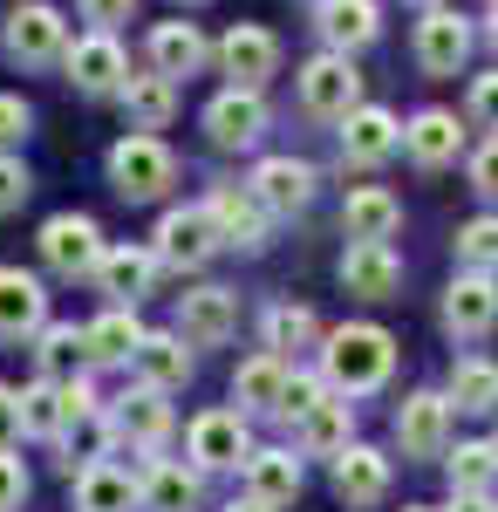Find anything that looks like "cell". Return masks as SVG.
Wrapping results in <instances>:
<instances>
[{
	"label": "cell",
	"instance_id": "19",
	"mask_svg": "<svg viewBox=\"0 0 498 512\" xmlns=\"http://www.w3.org/2000/svg\"><path fill=\"white\" fill-rule=\"evenodd\" d=\"M498 321V280L492 274H458L444 294V328L451 335H485Z\"/></svg>",
	"mask_w": 498,
	"mask_h": 512
},
{
	"label": "cell",
	"instance_id": "9",
	"mask_svg": "<svg viewBox=\"0 0 498 512\" xmlns=\"http://www.w3.org/2000/svg\"><path fill=\"white\" fill-rule=\"evenodd\" d=\"M219 62H226L232 89H260L273 76V62H280V41L260 28V21H232L226 41H219Z\"/></svg>",
	"mask_w": 498,
	"mask_h": 512
},
{
	"label": "cell",
	"instance_id": "43",
	"mask_svg": "<svg viewBox=\"0 0 498 512\" xmlns=\"http://www.w3.org/2000/svg\"><path fill=\"white\" fill-rule=\"evenodd\" d=\"M21 499H28V472H21V458L0 451V512H21Z\"/></svg>",
	"mask_w": 498,
	"mask_h": 512
},
{
	"label": "cell",
	"instance_id": "1",
	"mask_svg": "<svg viewBox=\"0 0 498 512\" xmlns=\"http://www.w3.org/2000/svg\"><path fill=\"white\" fill-rule=\"evenodd\" d=\"M321 369H328V383L348 396H369L389 383V369H396V342H389L376 321H348L328 335V349H321Z\"/></svg>",
	"mask_w": 498,
	"mask_h": 512
},
{
	"label": "cell",
	"instance_id": "3",
	"mask_svg": "<svg viewBox=\"0 0 498 512\" xmlns=\"http://www.w3.org/2000/svg\"><path fill=\"white\" fill-rule=\"evenodd\" d=\"M69 48V21H62V7H48V0H21L14 14H7V55L14 62H55Z\"/></svg>",
	"mask_w": 498,
	"mask_h": 512
},
{
	"label": "cell",
	"instance_id": "32",
	"mask_svg": "<svg viewBox=\"0 0 498 512\" xmlns=\"http://www.w3.org/2000/svg\"><path fill=\"white\" fill-rule=\"evenodd\" d=\"M116 437H130V444H157V437L171 431V410H164V390H137L116 403Z\"/></svg>",
	"mask_w": 498,
	"mask_h": 512
},
{
	"label": "cell",
	"instance_id": "20",
	"mask_svg": "<svg viewBox=\"0 0 498 512\" xmlns=\"http://www.w3.org/2000/svg\"><path fill=\"white\" fill-rule=\"evenodd\" d=\"M96 280H103V294H110L116 308H137L157 280V253H144V246H110L96 260Z\"/></svg>",
	"mask_w": 498,
	"mask_h": 512
},
{
	"label": "cell",
	"instance_id": "49",
	"mask_svg": "<svg viewBox=\"0 0 498 512\" xmlns=\"http://www.w3.org/2000/svg\"><path fill=\"white\" fill-rule=\"evenodd\" d=\"M14 437H21V396H14L7 383H0V451H7Z\"/></svg>",
	"mask_w": 498,
	"mask_h": 512
},
{
	"label": "cell",
	"instance_id": "55",
	"mask_svg": "<svg viewBox=\"0 0 498 512\" xmlns=\"http://www.w3.org/2000/svg\"><path fill=\"white\" fill-rule=\"evenodd\" d=\"M492 451H498V437H492Z\"/></svg>",
	"mask_w": 498,
	"mask_h": 512
},
{
	"label": "cell",
	"instance_id": "44",
	"mask_svg": "<svg viewBox=\"0 0 498 512\" xmlns=\"http://www.w3.org/2000/svg\"><path fill=\"white\" fill-rule=\"evenodd\" d=\"M314 403H321V383H314V376H287V396H280L273 417H301V410H314Z\"/></svg>",
	"mask_w": 498,
	"mask_h": 512
},
{
	"label": "cell",
	"instance_id": "54",
	"mask_svg": "<svg viewBox=\"0 0 498 512\" xmlns=\"http://www.w3.org/2000/svg\"><path fill=\"white\" fill-rule=\"evenodd\" d=\"M410 512H430V506H410Z\"/></svg>",
	"mask_w": 498,
	"mask_h": 512
},
{
	"label": "cell",
	"instance_id": "4",
	"mask_svg": "<svg viewBox=\"0 0 498 512\" xmlns=\"http://www.w3.org/2000/svg\"><path fill=\"white\" fill-rule=\"evenodd\" d=\"M62 69H69V82H76L82 96H110V89H123L130 82V62H123V48H116V35H82L76 48H62Z\"/></svg>",
	"mask_w": 498,
	"mask_h": 512
},
{
	"label": "cell",
	"instance_id": "40",
	"mask_svg": "<svg viewBox=\"0 0 498 512\" xmlns=\"http://www.w3.org/2000/svg\"><path fill=\"white\" fill-rule=\"evenodd\" d=\"M492 478H498L492 444H458V451H451V485H458V492H492Z\"/></svg>",
	"mask_w": 498,
	"mask_h": 512
},
{
	"label": "cell",
	"instance_id": "41",
	"mask_svg": "<svg viewBox=\"0 0 498 512\" xmlns=\"http://www.w3.org/2000/svg\"><path fill=\"white\" fill-rule=\"evenodd\" d=\"M307 342H314V315H307V308H287V301H280V308L267 315V349L280 355V349H307Z\"/></svg>",
	"mask_w": 498,
	"mask_h": 512
},
{
	"label": "cell",
	"instance_id": "22",
	"mask_svg": "<svg viewBox=\"0 0 498 512\" xmlns=\"http://www.w3.org/2000/svg\"><path fill=\"white\" fill-rule=\"evenodd\" d=\"M205 212H212L219 239H232V246H260V239H267V205L246 192V185H219Z\"/></svg>",
	"mask_w": 498,
	"mask_h": 512
},
{
	"label": "cell",
	"instance_id": "35",
	"mask_svg": "<svg viewBox=\"0 0 498 512\" xmlns=\"http://www.w3.org/2000/svg\"><path fill=\"white\" fill-rule=\"evenodd\" d=\"M62 424H69V383H35V390H21V431L62 437Z\"/></svg>",
	"mask_w": 498,
	"mask_h": 512
},
{
	"label": "cell",
	"instance_id": "53",
	"mask_svg": "<svg viewBox=\"0 0 498 512\" xmlns=\"http://www.w3.org/2000/svg\"><path fill=\"white\" fill-rule=\"evenodd\" d=\"M417 7H444V0H417Z\"/></svg>",
	"mask_w": 498,
	"mask_h": 512
},
{
	"label": "cell",
	"instance_id": "15",
	"mask_svg": "<svg viewBox=\"0 0 498 512\" xmlns=\"http://www.w3.org/2000/svg\"><path fill=\"white\" fill-rule=\"evenodd\" d=\"M396 144H403V123L389 117V110H376V103H355L342 117V158L348 164H383Z\"/></svg>",
	"mask_w": 498,
	"mask_h": 512
},
{
	"label": "cell",
	"instance_id": "11",
	"mask_svg": "<svg viewBox=\"0 0 498 512\" xmlns=\"http://www.w3.org/2000/svg\"><path fill=\"white\" fill-rule=\"evenodd\" d=\"M464 55H471V28H464V14H451V7H423L417 62L430 69V76H458Z\"/></svg>",
	"mask_w": 498,
	"mask_h": 512
},
{
	"label": "cell",
	"instance_id": "47",
	"mask_svg": "<svg viewBox=\"0 0 498 512\" xmlns=\"http://www.w3.org/2000/svg\"><path fill=\"white\" fill-rule=\"evenodd\" d=\"M471 185L485 198H498V137H485V151L471 158Z\"/></svg>",
	"mask_w": 498,
	"mask_h": 512
},
{
	"label": "cell",
	"instance_id": "45",
	"mask_svg": "<svg viewBox=\"0 0 498 512\" xmlns=\"http://www.w3.org/2000/svg\"><path fill=\"white\" fill-rule=\"evenodd\" d=\"M471 117L485 123V130H498V69L471 82Z\"/></svg>",
	"mask_w": 498,
	"mask_h": 512
},
{
	"label": "cell",
	"instance_id": "6",
	"mask_svg": "<svg viewBox=\"0 0 498 512\" xmlns=\"http://www.w3.org/2000/svg\"><path fill=\"white\" fill-rule=\"evenodd\" d=\"M219 246H226V239H219V226H212L205 205L164 212V226H157V260H171V267H205Z\"/></svg>",
	"mask_w": 498,
	"mask_h": 512
},
{
	"label": "cell",
	"instance_id": "17",
	"mask_svg": "<svg viewBox=\"0 0 498 512\" xmlns=\"http://www.w3.org/2000/svg\"><path fill=\"white\" fill-rule=\"evenodd\" d=\"M246 192L260 198L267 212H301L307 198H314V164H301V158H260Z\"/></svg>",
	"mask_w": 498,
	"mask_h": 512
},
{
	"label": "cell",
	"instance_id": "38",
	"mask_svg": "<svg viewBox=\"0 0 498 512\" xmlns=\"http://www.w3.org/2000/svg\"><path fill=\"white\" fill-rule=\"evenodd\" d=\"M62 437H69V465H96V458H103V451H110V437H116V424L110 417H103V410H96V403H89V410H82V417H69V424H62Z\"/></svg>",
	"mask_w": 498,
	"mask_h": 512
},
{
	"label": "cell",
	"instance_id": "23",
	"mask_svg": "<svg viewBox=\"0 0 498 512\" xmlns=\"http://www.w3.org/2000/svg\"><path fill=\"white\" fill-rule=\"evenodd\" d=\"M151 69L164 82L198 76V69H205V35H198L192 21H157L151 28Z\"/></svg>",
	"mask_w": 498,
	"mask_h": 512
},
{
	"label": "cell",
	"instance_id": "24",
	"mask_svg": "<svg viewBox=\"0 0 498 512\" xmlns=\"http://www.w3.org/2000/svg\"><path fill=\"white\" fill-rule=\"evenodd\" d=\"M403 151H410L423 171H437V164H458V151H464L458 117H451V110H423V117L403 130Z\"/></svg>",
	"mask_w": 498,
	"mask_h": 512
},
{
	"label": "cell",
	"instance_id": "48",
	"mask_svg": "<svg viewBox=\"0 0 498 512\" xmlns=\"http://www.w3.org/2000/svg\"><path fill=\"white\" fill-rule=\"evenodd\" d=\"M14 137H28V103L21 96H0V144H14Z\"/></svg>",
	"mask_w": 498,
	"mask_h": 512
},
{
	"label": "cell",
	"instance_id": "2",
	"mask_svg": "<svg viewBox=\"0 0 498 512\" xmlns=\"http://www.w3.org/2000/svg\"><path fill=\"white\" fill-rule=\"evenodd\" d=\"M110 185L123 198H157L164 192V185H171V151H164V137L130 130V137L110 151Z\"/></svg>",
	"mask_w": 498,
	"mask_h": 512
},
{
	"label": "cell",
	"instance_id": "31",
	"mask_svg": "<svg viewBox=\"0 0 498 512\" xmlns=\"http://www.w3.org/2000/svg\"><path fill=\"white\" fill-rule=\"evenodd\" d=\"M116 96H123L130 130H157V123H171V110H178V89H171L164 76H130Z\"/></svg>",
	"mask_w": 498,
	"mask_h": 512
},
{
	"label": "cell",
	"instance_id": "25",
	"mask_svg": "<svg viewBox=\"0 0 498 512\" xmlns=\"http://www.w3.org/2000/svg\"><path fill=\"white\" fill-rule=\"evenodd\" d=\"M301 492V458L294 451H246V499L287 506Z\"/></svg>",
	"mask_w": 498,
	"mask_h": 512
},
{
	"label": "cell",
	"instance_id": "14",
	"mask_svg": "<svg viewBox=\"0 0 498 512\" xmlns=\"http://www.w3.org/2000/svg\"><path fill=\"white\" fill-rule=\"evenodd\" d=\"M246 417L239 410H205L192 424V458H198V472H226V465H246Z\"/></svg>",
	"mask_w": 498,
	"mask_h": 512
},
{
	"label": "cell",
	"instance_id": "18",
	"mask_svg": "<svg viewBox=\"0 0 498 512\" xmlns=\"http://www.w3.org/2000/svg\"><path fill=\"white\" fill-rule=\"evenodd\" d=\"M232 321H239V301H232L226 287H192V294L178 301V335H185V342H198V349L226 342Z\"/></svg>",
	"mask_w": 498,
	"mask_h": 512
},
{
	"label": "cell",
	"instance_id": "29",
	"mask_svg": "<svg viewBox=\"0 0 498 512\" xmlns=\"http://www.w3.org/2000/svg\"><path fill=\"white\" fill-rule=\"evenodd\" d=\"M137 342H144V328H137L130 308H110V315H96L82 328V355H89V362H130Z\"/></svg>",
	"mask_w": 498,
	"mask_h": 512
},
{
	"label": "cell",
	"instance_id": "46",
	"mask_svg": "<svg viewBox=\"0 0 498 512\" xmlns=\"http://www.w3.org/2000/svg\"><path fill=\"white\" fill-rule=\"evenodd\" d=\"M137 14V0H82V21H96L103 35H110L116 21H130Z\"/></svg>",
	"mask_w": 498,
	"mask_h": 512
},
{
	"label": "cell",
	"instance_id": "13",
	"mask_svg": "<svg viewBox=\"0 0 498 512\" xmlns=\"http://www.w3.org/2000/svg\"><path fill=\"white\" fill-rule=\"evenodd\" d=\"M205 130H212L219 151H246V144L267 130V103H260V89H226V96H212V103H205Z\"/></svg>",
	"mask_w": 498,
	"mask_h": 512
},
{
	"label": "cell",
	"instance_id": "26",
	"mask_svg": "<svg viewBox=\"0 0 498 512\" xmlns=\"http://www.w3.org/2000/svg\"><path fill=\"white\" fill-rule=\"evenodd\" d=\"M130 362H137L144 390H178V383L192 376V349H185V335H144Z\"/></svg>",
	"mask_w": 498,
	"mask_h": 512
},
{
	"label": "cell",
	"instance_id": "36",
	"mask_svg": "<svg viewBox=\"0 0 498 512\" xmlns=\"http://www.w3.org/2000/svg\"><path fill=\"white\" fill-rule=\"evenodd\" d=\"M451 403L458 410H498V362H485V355H471V362H458L451 369Z\"/></svg>",
	"mask_w": 498,
	"mask_h": 512
},
{
	"label": "cell",
	"instance_id": "52",
	"mask_svg": "<svg viewBox=\"0 0 498 512\" xmlns=\"http://www.w3.org/2000/svg\"><path fill=\"white\" fill-rule=\"evenodd\" d=\"M485 35H492V41H498V0H492V21H485Z\"/></svg>",
	"mask_w": 498,
	"mask_h": 512
},
{
	"label": "cell",
	"instance_id": "5",
	"mask_svg": "<svg viewBox=\"0 0 498 512\" xmlns=\"http://www.w3.org/2000/svg\"><path fill=\"white\" fill-rule=\"evenodd\" d=\"M355 96H362V76H355V62L348 55H314L301 69V103L314 110V117H348L355 110Z\"/></svg>",
	"mask_w": 498,
	"mask_h": 512
},
{
	"label": "cell",
	"instance_id": "16",
	"mask_svg": "<svg viewBox=\"0 0 498 512\" xmlns=\"http://www.w3.org/2000/svg\"><path fill=\"white\" fill-rule=\"evenodd\" d=\"M48 328V294H41L35 274L21 267H0V335L21 342V335H41Z\"/></svg>",
	"mask_w": 498,
	"mask_h": 512
},
{
	"label": "cell",
	"instance_id": "50",
	"mask_svg": "<svg viewBox=\"0 0 498 512\" xmlns=\"http://www.w3.org/2000/svg\"><path fill=\"white\" fill-rule=\"evenodd\" d=\"M451 512H498V506L485 499V492H458V506H451Z\"/></svg>",
	"mask_w": 498,
	"mask_h": 512
},
{
	"label": "cell",
	"instance_id": "37",
	"mask_svg": "<svg viewBox=\"0 0 498 512\" xmlns=\"http://www.w3.org/2000/svg\"><path fill=\"white\" fill-rule=\"evenodd\" d=\"M35 362H41V383H76V369L89 362V355H82V335H76V328H41Z\"/></svg>",
	"mask_w": 498,
	"mask_h": 512
},
{
	"label": "cell",
	"instance_id": "30",
	"mask_svg": "<svg viewBox=\"0 0 498 512\" xmlns=\"http://www.w3.org/2000/svg\"><path fill=\"white\" fill-rule=\"evenodd\" d=\"M137 506L144 512H198V472L185 465H151L137 485Z\"/></svg>",
	"mask_w": 498,
	"mask_h": 512
},
{
	"label": "cell",
	"instance_id": "12",
	"mask_svg": "<svg viewBox=\"0 0 498 512\" xmlns=\"http://www.w3.org/2000/svg\"><path fill=\"white\" fill-rule=\"evenodd\" d=\"M314 28L335 55H355L383 35V7L376 0H314Z\"/></svg>",
	"mask_w": 498,
	"mask_h": 512
},
{
	"label": "cell",
	"instance_id": "8",
	"mask_svg": "<svg viewBox=\"0 0 498 512\" xmlns=\"http://www.w3.org/2000/svg\"><path fill=\"white\" fill-rule=\"evenodd\" d=\"M342 287L362 301H389L403 287V260L389 253V239H348L342 253Z\"/></svg>",
	"mask_w": 498,
	"mask_h": 512
},
{
	"label": "cell",
	"instance_id": "33",
	"mask_svg": "<svg viewBox=\"0 0 498 512\" xmlns=\"http://www.w3.org/2000/svg\"><path fill=\"white\" fill-rule=\"evenodd\" d=\"M294 437H301V451H314V458L348 451V403H314V410H301L294 417Z\"/></svg>",
	"mask_w": 498,
	"mask_h": 512
},
{
	"label": "cell",
	"instance_id": "42",
	"mask_svg": "<svg viewBox=\"0 0 498 512\" xmlns=\"http://www.w3.org/2000/svg\"><path fill=\"white\" fill-rule=\"evenodd\" d=\"M28 192H35V185H28V164H21V158H0V212H14Z\"/></svg>",
	"mask_w": 498,
	"mask_h": 512
},
{
	"label": "cell",
	"instance_id": "27",
	"mask_svg": "<svg viewBox=\"0 0 498 512\" xmlns=\"http://www.w3.org/2000/svg\"><path fill=\"white\" fill-rule=\"evenodd\" d=\"M396 226H403V205H396V192H383V185L348 192V205H342V233H348V239H389Z\"/></svg>",
	"mask_w": 498,
	"mask_h": 512
},
{
	"label": "cell",
	"instance_id": "10",
	"mask_svg": "<svg viewBox=\"0 0 498 512\" xmlns=\"http://www.w3.org/2000/svg\"><path fill=\"white\" fill-rule=\"evenodd\" d=\"M396 437H403L410 458H444V451H451V396L417 390L396 410Z\"/></svg>",
	"mask_w": 498,
	"mask_h": 512
},
{
	"label": "cell",
	"instance_id": "34",
	"mask_svg": "<svg viewBox=\"0 0 498 512\" xmlns=\"http://www.w3.org/2000/svg\"><path fill=\"white\" fill-rule=\"evenodd\" d=\"M232 396H239L246 410H280V396H287V369H280V355H253V362H239Z\"/></svg>",
	"mask_w": 498,
	"mask_h": 512
},
{
	"label": "cell",
	"instance_id": "51",
	"mask_svg": "<svg viewBox=\"0 0 498 512\" xmlns=\"http://www.w3.org/2000/svg\"><path fill=\"white\" fill-rule=\"evenodd\" d=\"M226 512H273V506H260V499H232Z\"/></svg>",
	"mask_w": 498,
	"mask_h": 512
},
{
	"label": "cell",
	"instance_id": "7",
	"mask_svg": "<svg viewBox=\"0 0 498 512\" xmlns=\"http://www.w3.org/2000/svg\"><path fill=\"white\" fill-rule=\"evenodd\" d=\"M41 260H48L55 274H96V260H103V233H96V219H82V212L48 219V226H41Z\"/></svg>",
	"mask_w": 498,
	"mask_h": 512
},
{
	"label": "cell",
	"instance_id": "28",
	"mask_svg": "<svg viewBox=\"0 0 498 512\" xmlns=\"http://www.w3.org/2000/svg\"><path fill=\"white\" fill-rule=\"evenodd\" d=\"M76 506L82 512H130L137 506V478L116 472L110 458H96V465H82V478H76Z\"/></svg>",
	"mask_w": 498,
	"mask_h": 512
},
{
	"label": "cell",
	"instance_id": "21",
	"mask_svg": "<svg viewBox=\"0 0 498 512\" xmlns=\"http://www.w3.org/2000/svg\"><path fill=\"white\" fill-rule=\"evenodd\" d=\"M335 492H342L348 506H376V499L389 492V458H383V451H369V444L335 451Z\"/></svg>",
	"mask_w": 498,
	"mask_h": 512
},
{
	"label": "cell",
	"instance_id": "39",
	"mask_svg": "<svg viewBox=\"0 0 498 512\" xmlns=\"http://www.w3.org/2000/svg\"><path fill=\"white\" fill-rule=\"evenodd\" d=\"M458 260L471 267V274H492V267H498V212L464 219V226H458Z\"/></svg>",
	"mask_w": 498,
	"mask_h": 512
}]
</instances>
